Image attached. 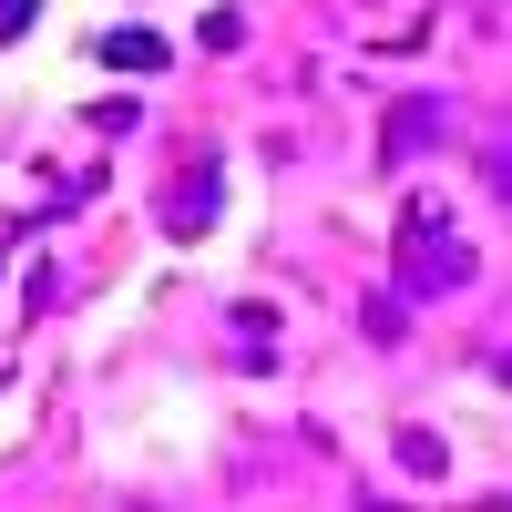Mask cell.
Wrapping results in <instances>:
<instances>
[{
    "label": "cell",
    "mask_w": 512,
    "mask_h": 512,
    "mask_svg": "<svg viewBox=\"0 0 512 512\" xmlns=\"http://www.w3.org/2000/svg\"><path fill=\"white\" fill-rule=\"evenodd\" d=\"M103 52H113L123 72H144V62H164V41H144V31H113V41H103Z\"/></svg>",
    "instance_id": "6da1fadb"
},
{
    "label": "cell",
    "mask_w": 512,
    "mask_h": 512,
    "mask_svg": "<svg viewBox=\"0 0 512 512\" xmlns=\"http://www.w3.org/2000/svg\"><path fill=\"white\" fill-rule=\"evenodd\" d=\"M359 512H410V502H359Z\"/></svg>",
    "instance_id": "7a4b0ae2"
}]
</instances>
